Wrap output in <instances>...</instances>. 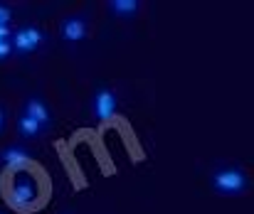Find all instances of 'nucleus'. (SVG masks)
<instances>
[{
    "mask_svg": "<svg viewBox=\"0 0 254 214\" xmlns=\"http://www.w3.org/2000/svg\"><path fill=\"white\" fill-rule=\"evenodd\" d=\"M250 187V177L242 167H235V165H225V167H217L212 172V190L217 195H242L247 192Z\"/></svg>",
    "mask_w": 254,
    "mask_h": 214,
    "instance_id": "nucleus-1",
    "label": "nucleus"
},
{
    "mask_svg": "<svg viewBox=\"0 0 254 214\" xmlns=\"http://www.w3.org/2000/svg\"><path fill=\"white\" fill-rule=\"evenodd\" d=\"M42 40H45V35L35 25H22L20 30L10 32V47L20 54H32L42 45Z\"/></svg>",
    "mask_w": 254,
    "mask_h": 214,
    "instance_id": "nucleus-2",
    "label": "nucleus"
},
{
    "mask_svg": "<svg viewBox=\"0 0 254 214\" xmlns=\"http://www.w3.org/2000/svg\"><path fill=\"white\" fill-rule=\"evenodd\" d=\"M116 106H119V101H116V94H114L109 86H99V89L94 91L91 111H94L96 121H109V118H114V113H116Z\"/></svg>",
    "mask_w": 254,
    "mask_h": 214,
    "instance_id": "nucleus-3",
    "label": "nucleus"
},
{
    "mask_svg": "<svg viewBox=\"0 0 254 214\" xmlns=\"http://www.w3.org/2000/svg\"><path fill=\"white\" fill-rule=\"evenodd\" d=\"M60 35H62V40L69 42V45L82 42V40L86 37V20L82 17V15H72V17L62 20V25H60Z\"/></svg>",
    "mask_w": 254,
    "mask_h": 214,
    "instance_id": "nucleus-4",
    "label": "nucleus"
},
{
    "mask_svg": "<svg viewBox=\"0 0 254 214\" xmlns=\"http://www.w3.org/2000/svg\"><path fill=\"white\" fill-rule=\"evenodd\" d=\"M25 116H30L35 123H40L42 128H50L52 126V113H50V106L40 99V96H30L25 101Z\"/></svg>",
    "mask_w": 254,
    "mask_h": 214,
    "instance_id": "nucleus-5",
    "label": "nucleus"
},
{
    "mask_svg": "<svg viewBox=\"0 0 254 214\" xmlns=\"http://www.w3.org/2000/svg\"><path fill=\"white\" fill-rule=\"evenodd\" d=\"M2 162H5L7 167H12V170H22V167H27V165L32 162V155H30L27 148L10 145V148L2 150Z\"/></svg>",
    "mask_w": 254,
    "mask_h": 214,
    "instance_id": "nucleus-6",
    "label": "nucleus"
},
{
    "mask_svg": "<svg viewBox=\"0 0 254 214\" xmlns=\"http://www.w3.org/2000/svg\"><path fill=\"white\" fill-rule=\"evenodd\" d=\"M35 197H37V187H35L32 180L22 177V180L15 182V187H12V202H15L17 207H27V205H32Z\"/></svg>",
    "mask_w": 254,
    "mask_h": 214,
    "instance_id": "nucleus-7",
    "label": "nucleus"
},
{
    "mask_svg": "<svg viewBox=\"0 0 254 214\" xmlns=\"http://www.w3.org/2000/svg\"><path fill=\"white\" fill-rule=\"evenodd\" d=\"M138 7H141L138 0H111L109 2V10L119 17H133L138 12Z\"/></svg>",
    "mask_w": 254,
    "mask_h": 214,
    "instance_id": "nucleus-8",
    "label": "nucleus"
},
{
    "mask_svg": "<svg viewBox=\"0 0 254 214\" xmlns=\"http://www.w3.org/2000/svg\"><path fill=\"white\" fill-rule=\"evenodd\" d=\"M17 133L22 136V138H27V141H35V138H40V133H42V126L40 123H35L30 116H20L17 118Z\"/></svg>",
    "mask_w": 254,
    "mask_h": 214,
    "instance_id": "nucleus-9",
    "label": "nucleus"
},
{
    "mask_svg": "<svg viewBox=\"0 0 254 214\" xmlns=\"http://www.w3.org/2000/svg\"><path fill=\"white\" fill-rule=\"evenodd\" d=\"M10 52H12V47H10V30L0 27V59H5Z\"/></svg>",
    "mask_w": 254,
    "mask_h": 214,
    "instance_id": "nucleus-10",
    "label": "nucleus"
},
{
    "mask_svg": "<svg viewBox=\"0 0 254 214\" xmlns=\"http://www.w3.org/2000/svg\"><path fill=\"white\" fill-rule=\"evenodd\" d=\"M10 20H12V10L5 2H0V27H7Z\"/></svg>",
    "mask_w": 254,
    "mask_h": 214,
    "instance_id": "nucleus-11",
    "label": "nucleus"
},
{
    "mask_svg": "<svg viewBox=\"0 0 254 214\" xmlns=\"http://www.w3.org/2000/svg\"><path fill=\"white\" fill-rule=\"evenodd\" d=\"M5 128V111H2V106H0V131Z\"/></svg>",
    "mask_w": 254,
    "mask_h": 214,
    "instance_id": "nucleus-12",
    "label": "nucleus"
}]
</instances>
